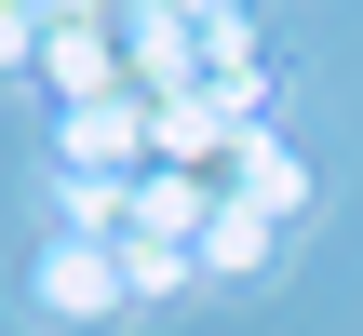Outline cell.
<instances>
[{"instance_id":"cell-1","label":"cell","mask_w":363,"mask_h":336,"mask_svg":"<svg viewBox=\"0 0 363 336\" xmlns=\"http://www.w3.org/2000/svg\"><path fill=\"white\" fill-rule=\"evenodd\" d=\"M162 162V121H148V94H108V108H67L54 121V175H148Z\"/></svg>"},{"instance_id":"cell-2","label":"cell","mask_w":363,"mask_h":336,"mask_svg":"<svg viewBox=\"0 0 363 336\" xmlns=\"http://www.w3.org/2000/svg\"><path fill=\"white\" fill-rule=\"evenodd\" d=\"M40 67H54V94H67V108H108V94H135L121 13H54V27H40Z\"/></svg>"},{"instance_id":"cell-3","label":"cell","mask_w":363,"mask_h":336,"mask_svg":"<svg viewBox=\"0 0 363 336\" xmlns=\"http://www.w3.org/2000/svg\"><path fill=\"white\" fill-rule=\"evenodd\" d=\"M121 54H135V94H202V13H121Z\"/></svg>"},{"instance_id":"cell-4","label":"cell","mask_w":363,"mask_h":336,"mask_svg":"<svg viewBox=\"0 0 363 336\" xmlns=\"http://www.w3.org/2000/svg\"><path fill=\"white\" fill-rule=\"evenodd\" d=\"M27 296H40L54 323H108V310H121V242H54Z\"/></svg>"},{"instance_id":"cell-5","label":"cell","mask_w":363,"mask_h":336,"mask_svg":"<svg viewBox=\"0 0 363 336\" xmlns=\"http://www.w3.org/2000/svg\"><path fill=\"white\" fill-rule=\"evenodd\" d=\"M216 202H229V189H202V175H162V162H148V175H135V229H121V242H189V256H202Z\"/></svg>"},{"instance_id":"cell-6","label":"cell","mask_w":363,"mask_h":336,"mask_svg":"<svg viewBox=\"0 0 363 336\" xmlns=\"http://www.w3.org/2000/svg\"><path fill=\"white\" fill-rule=\"evenodd\" d=\"M229 202H256V215H296V202H310V162H296V148L256 121V135H242V162H229Z\"/></svg>"},{"instance_id":"cell-7","label":"cell","mask_w":363,"mask_h":336,"mask_svg":"<svg viewBox=\"0 0 363 336\" xmlns=\"http://www.w3.org/2000/svg\"><path fill=\"white\" fill-rule=\"evenodd\" d=\"M269 229H283V215H256V202H216V229H202V269H216V283H256V269H269Z\"/></svg>"},{"instance_id":"cell-8","label":"cell","mask_w":363,"mask_h":336,"mask_svg":"<svg viewBox=\"0 0 363 336\" xmlns=\"http://www.w3.org/2000/svg\"><path fill=\"white\" fill-rule=\"evenodd\" d=\"M189 242H121V296H189Z\"/></svg>"},{"instance_id":"cell-9","label":"cell","mask_w":363,"mask_h":336,"mask_svg":"<svg viewBox=\"0 0 363 336\" xmlns=\"http://www.w3.org/2000/svg\"><path fill=\"white\" fill-rule=\"evenodd\" d=\"M40 27H54V13H13V0H0V67H27V54H40Z\"/></svg>"}]
</instances>
